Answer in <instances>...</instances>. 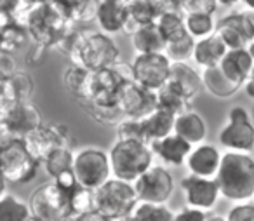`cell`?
<instances>
[{
  "label": "cell",
  "instance_id": "6da1fadb",
  "mask_svg": "<svg viewBox=\"0 0 254 221\" xmlns=\"http://www.w3.org/2000/svg\"><path fill=\"white\" fill-rule=\"evenodd\" d=\"M12 18L14 23L28 30L32 42L47 49L60 46L64 35L75 26L68 12L54 0L46 4H30L28 0H21Z\"/></svg>",
  "mask_w": 254,
  "mask_h": 221
},
{
  "label": "cell",
  "instance_id": "7a4b0ae2",
  "mask_svg": "<svg viewBox=\"0 0 254 221\" xmlns=\"http://www.w3.org/2000/svg\"><path fill=\"white\" fill-rule=\"evenodd\" d=\"M221 195L233 202H247L254 197V157L242 151H225L216 176Z\"/></svg>",
  "mask_w": 254,
  "mask_h": 221
},
{
  "label": "cell",
  "instance_id": "3957f363",
  "mask_svg": "<svg viewBox=\"0 0 254 221\" xmlns=\"http://www.w3.org/2000/svg\"><path fill=\"white\" fill-rule=\"evenodd\" d=\"M134 80L132 65L117 61L113 67L91 72L84 101V108L98 106V108H119L120 94L127 82Z\"/></svg>",
  "mask_w": 254,
  "mask_h": 221
},
{
  "label": "cell",
  "instance_id": "277c9868",
  "mask_svg": "<svg viewBox=\"0 0 254 221\" xmlns=\"http://www.w3.org/2000/svg\"><path fill=\"white\" fill-rule=\"evenodd\" d=\"M120 49L115 40L105 32H89L82 30L77 44L68 54L70 63L84 67L89 72L110 68L119 61Z\"/></svg>",
  "mask_w": 254,
  "mask_h": 221
},
{
  "label": "cell",
  "instance_id": "5b68a950",
  "mask_svg": "<svg viewBox=\"0 0 254 221\" xmlns=\"http://www.w3.org/2000/svg\"><path fill=\"white\" fill-rule=\"evenodd\" d=\"M113 178L134 183L153 165V150L148 143L141 141L117 140L108 150Z\"/></svg>",
  "mask_w": 254,
  "mask_h": 221
},
{
  "label": "cell",
  "instance_id": "8992f818",
  "mask_svg": "<svg viewBox=\"0 0 254 221\" xmlns=\"http://www.w3.org/2000/svg\"><path fill=\"white\" fill-rule=\"evenodd\" d=\"M139 204V197L132 183L112 178L94 190V206L110 220L131 216Z\"/></svg>",
  "mask_w": 254,
  "mask_h": 221
},
{
  "label": "cell",
  "instance_id": "52a82bcc",
  "mask_svg": "<svg viewBox=\"0 0 254 221\" xmlns=\"http://www.w3.org/2000/svg\"><path fill=\"white\" fill-rule=\"evenodd\" d=\"M40 162L30 153L25 140H2L0 147V167L5 181L23 185L37 176Z\"/></svg>",
  "mask_w": 254,
  "mask_h": 221
},
{
  "label": "cell",
  "instance_id": "ba28073f",
  "mask_svg": "<svg viewBox=\"0 0 254 221\" xmlns=\"http://www.w3.org/2000/svg\"><path fill=\"white\" fill-rule=\"evenodd\" d=\"M30 207L40 221H70L75 218L71 195L56 181L40 185L30 197Z\"/></svg>",
  "mask_w": 254,
  "mask_h": 221
},
{
  "label": "cell",
  "instance_id": "9c48e42d",
  "mask_svg": "<svg viewBox=\"0 0 254 221\" xmlns=\"http://www.w3.org/2000/svg\"><path fill=\"white\" fill-rule=\"evenodd\" d=\"M73 172L78 185L89 190H98L113 178L110 153L98 147H85L75 151Z\"/></svg>",
  "mask_w": 254,
  "mask_h": 221
},
{
  "label": "cell",
  "instance_id": "30bf717a",
  "mask_svg": "<svg viewBox=\"0 0 254 221\" xmlns=\"http://www.w3.org/2000/svg\"><path fill=\"white\" fill-rule=\"evenodd\" d=\"M218 141L226 151H254V122L246 106H232L228 120L218 134Z\"/></svg>",
  "mask_w": 254,
  "mask_h": 221
},
{
  "label": "cell",
  "instance_id": "8fae6325",
  "mask_svg": "<svg viewBox=\"0 0 254 221\" xmlns=\"http://www.w3.org/2000/svg\"><path fill=\"white\" fill-rule=\"evenodd\" d=\"M42 115L32 101H21L12 108L0 110L2 140H25L32 131L42 126Z\"/></svg>",
  "mask_w": 254,
  "mask_h": 221
},
{
  "label": "cell",
  "instance_id": "7c38bea8",
  "mask_svg": "<svg viewBox=\"0 0 254 221\" xmlns=\"http://www.w3.org/2000/svg\"><path fill=\"white\" fill-rule=\"evenodd\" d=\"M131 65L134 82L157 92L169 80L173 61L166 56V53H152L136 54V58L132 60Z\"/></svg>",
  "mask_w": 254,
  "mask_h": 221
},
{
  "label": "cell",
  "instance_id": "4fadbf2b",
  "mask_svg": "<svg viewBox=\"0 0 254 221\" xmlns=\"http://www.w3.org/2000/svg\"><path fill=\"white\" fill-rule=\"evenodd\" d=\"M139 202L166 204L174 192V178L167 167L152 165L145 174H141L134 183Z\"/></svg>",
  "mask_w": 254,
  "mask_h": 221
},
{
  "label": "cell",
  "instance_id": "5bb4252c",
  "mask_svg": "<svg viewBox=\"0 0 254 221\" xmlns=\"http://www.w3.org/2000/svg\"><path fill=\"white\" fill-rule=\"evenodd\" d=\"M30 153L42 164L46 157L60 147H68L70 131L64 124H42L25 138Z\"/></svg>",
  "mask_w": 254,
  "mask_h": 221
},
{
  "label": "cell",
  "instance_id": "9a60e30c",
  "mask_svg": "<svg viewBox=\"0 0 254 221\" xmlns=\"http://www.w3.org/2000/svg\"><path fill=\"white\" fill-rule=\"evenodd\" d=\"M119 108L124 117L129 119H146L159 108L157 92L138 82H127L120 94Z\"/></svg>",
  "mask_w": 254,
  "mask_h": 221
},
{
  "label": "cell",
  "instance_id": "2e32d148",
  "mask_svg": "<svg viewBox=\"0 0 254 221\" xmlns=\"http://www.w3.org/2000/svg\"><path fill=\"white\" fill-rule=\"evenodd\" d=\"M216 33L228 49H249L254 42V23L249 11L232 12L219 19Z\"/></svg>",
  "mask_w": 254,
  "mask_h": 221
},
{
  "label": "cell",
  "instance_id": "e0dca14e",
  "mask_svg": "<svg viewBox=\"0 0 254 221\" xmlns=\"http://www.w3.org/2000/svg\"><path fill=\"white\" fill-rule=\"evenodd\" d=\"M181 190H183L185 202L188 207L209 211L216 206L221 190L216 179L200 178V176L188 174L181 179Z\"/></svg>",
  "mask_w": 254,
  "mask_h": 221
},
{
  "label": "cell",
  "instance_id": "ac0fdd59",
  "mask_svg": "<svg viewBox=\"0 0 254 221\" xmlns=\"http://www.w3.org/2000/svg\"><path fill=\"white\" fill-rule=\"evenodd\" d=\"M223 153L212 143H200L193 147L191 153L187 158V167L190 174L200 178L216 179L218 171L221 167Z\"/></svg>",
  "mask_w": 254,
  "mask_h": 221
},
{
  "label": "cell",
  "instance_id": "d6986e66",
  "mask_svg": "<svg viewBox=\"0 0 254 221\" xmlns=\"http://www.w3.org/2000/svg\"><path fill=\"white\" fill-rule=\"evenodd\" d=\"M96 23L101 28V32L108 35L124 32L129 23L127 0H99Z\"/></svg>",
  "mask_w": 254,
  "mask_h": 221
},
{
  "label": "cell",
  "instance_id": "ffe728a7",
  "mask_svg": "<svg viewBox=\"0 0 254 221\" xmlns=\"http://www.w3.org/2000/svg\"><path fill=\"white\" fill-rule=\"evenodd\" d=\"M152 150L164 164L173 165V167H178L181 164H187L188 155L193 150V145L188 143L187 140H183L181 136H178L176 133L169 134V136L162 138V140L153 141Z\"/></svg>",
  "mask_w": 254,
  "mask_h": 221
},
{
  "label": "cell",
  "instance_id": "44dd1931",
  "mask_svg": "<svg viewBox=\"0 0 254 221\" xmlns=\"http://www.w3.org/2000/svg\"><path fill=\"white\" fill-rule=\"evenodd\" d=\"M219 68L232 82L246 85L251 72L254 70V58L249 49H230Z\"/></svg>",
  "mask_w": 254,
  "mask_h": 221
},
{
  "label": "cell",
  "instance_id": "7402d4cb",
  "mask_svg": "<svg viewBox=\"0 0 254 221\" xmlns=\"http://www.w3.org/2000/svg\"><path fill=\"white\" fill-rule=\"evenodd\" d=\"M167 84L176 87L178 91L183 96H187L190 101L193 98H197L200 89L204 87L202 74L195 70L193 67H190L188 63H173Z\"/></svg>",
  "mask_w": 254,
  "mask_h": 221
},
{
  "label": "cell",
  "instance_id": "603a6c76",
  "mask_svg": "<svg viewBox=\"0 0 254 221\" xmlns=\"http://www.w3.org/2000/svg\"><path fill=\"white\" fill-rule=\"evenodd\" d=\"M228 51L230 49L226 47V44L219 39L218 33H214V35H211V37L197 40V44H195L193 61L202 70H204V68L219 67Z\"/></svg>",
  "mask_w": 254,
  "mask_h": 221
},
{
  "label": "cell",
  "instance_id": "cb8c5ba5",
  "mask_svg": "<svg viewBox=\"0 0 254 221\" xmlns=\"http://www.w3.org/2000/svg\"><path fill=\"white\" fill-rule=\"evenodd\" d=\"M174 133L191 143L193 147L200 143H205V136H207V124H205L204 117L195 110H188V112L181 113L176 117V124H174Z\"/></svg>",
  "mask_w": 254,
  "mask_h": 221
},
{
  "label": "cell",
  "instance_id": "d4e9b609",
  "mask_svg": "<svg viewBox=\"0 0 254 221\" xmlns=\"http://www.w3.org/2000/svg\"><path fill=\"white\" fill-rule=\"evenodd\" d=\"M200 74H202V82H204L205 91L214 96V98L230 99L232 96H235L240 89H244V85L235 84V82L230 80V78L223 74L219 67L204 68Z\"/></svg>",
  "mask_w": 254,
  "mask_h": 221
},
{
  "label": "cell",
  "instance_id": "484cf974",
  "mask_svg": "<svg viewBox=\"0 0 254 221\" xmlns=\"http://www.w3.org/2000/svg\"><path fill=\"white\" fill-rule=\"evenodd\" d=\"M132 47L136 54H152V53H166L167 42L164 39L162 32L157 26V23L145 25L138 28L131 35Z\"/></svg>",
  "mask_w": 254,
  "mask_h": 221
},
{
  "label": "cell",
  "instance_id": "4316f807",
  "mask_svg": "<svg viewBox=\"0 0 254 221\" xmlns=\"http://www.w3.org/2000/svg\"><path fill=\"white\" fill-rule=\"evenodd\" d=\"M129 5V23L124 33H132L145 25H152L160 16V11L153 0H127Z\"/></svg>",
  "mask_w": 254,
  "mask_h": 221
},
{
  "label": "cell",
  "instance_id": "83f0119b",
  "mask_svg": "<svg viewBox=\"0 0 254 221\" xmlns=\"http://www.w3.org/2000/svg\"><path fill=\"white\" fill-rule=\"evenodd\" d=\"M145 124L146 136H148L150 145L157 140H162V138L169 136L174 133V124H176V115L164 108H157L153 113H150L146 119H143Z\"/></svg>",
  "mask_w": 254,
  "mask_h": 221
},
{
  "label": "cell",
  "instance_id": "f1b7e54d",
  "mask_svg": "<svg viewBox=\"0 0 254 221\" xmlns=\"http://www.w3.org/2000/svg\"><path fill=\"white\" fill-rule=\"evenodd\" d=\"M33 216L30 202L4 190L0 199V221H28Z\"/></svg>",
  "mask_w": 254,
  "mask_h": 221
},
{
  "label": "cell",
  "instance_id": "f546056e",
  "mask_svg": "<svg viewBox=\"0 0 254 221\" xmlns=\"http://www.w3.org/2000/svg\"><path fill=\"white\" fill-rule=\"evenodd\" d=\"M71 18L75 25H84V23L96 21L98 18L99 0H54Z\"/></svg>",
  "mask_w": 254,
  "mask_h": 221
},
{
  "label": "cell",
  "instance_id": "4dcf8cb0",
  "mask_svg": "<svg viewBox=\"0 0 254 221\" xmlns=\"http://www.w3.org/2000/svg\"><path fill=\"white\" fill-rule=\"evenodd\" d=\"M157 26L162 32L166 42H174L180 40L183 37L190 35L187 30V21H185V14L180 11H166L160 12V16L157 18Z\"/></svg>",
  "mask_w": 254,
  "mask_h": 221
},
{
  "label": "cell",
  "instance_id": "1f68e13d",
  "mask_svg": "<svg viewBox=\"0 0 254 221\" xmlns=\"http://www.w3.org/2000/svg\"><path fill=\"white\" fill-rule=\"evenodd\" d=\"M89 77H91V72L89 70H85L84 67L70 63L63 72V85L71 96H75L82 103L85 98V92H87Z\"/></svg>",
  "mask_w": 254,
  "mask_h": 221
},
{
  "label": "cell",
  "instance_id": "d6a6232c",
  "mask_svg": "<svg viewBox=\"0 0 254 221\" xmlns=\"http://www.w3.org/2000/svg\"><path fill=\"white\" fill-rule=\"evenodd\" d=\"M73 162H75V151L70 150V147H60L54 151H51L42 162L46 172L53 179L61 176L66 171H73Z\"/></svg>",
  "mask_w": 254,
  "mask_h": 221
},
{
  "label": "cell",
  "instance_id": "836d02e7",
  "mask_svg": "<svg viewBox=\"0 0 254 221\" xmlns=\"http://www.w3.org/2000/svg\"><path fill=\"white\" fill-rule=\"evenodd\" d=\"M28 40H32L28 30L25 26L18 25V23H11L9 26L2 28V40H0V51L5 54H12L14 56L19 49L28 44Z\"/></svg>",
  "mask_w": 254,
  "mask_h": 221
},
{
  "label": "cell",
  "instance_id": "e575fe53",
  "mask_svg": "<svg viewBox=\"0 0 254 221\" xmlns=\"http://www.w3.org/2000/svg\"><path fill=\"white\" fill-rule=\"evenodd\" d=\"M157 98H159V106L167 112L174 113V115H181V113L190 110V99L183 96L176 87L171 84H166L160 91H157Z\"/></svg>",
  "mask_w": 254,
  "mask_h": 221
},
{
  "label": "cell",
  "instance_id": "d590c367",
  "mask_svg": "<svg viewBox=\"0 0 254 221\" xmlns=\"http://www.w3.org/2000/svg\"><path fill=\"white\" fill-rule=\"evenodd\" d=\"M131 218L132 221H174V213L166 204L139 202Z\"/></svg>",
  "mask_w": 254,
  "mask_h": 221
},
{
  "label": "cell",
  "instance_id": "8d00e7d4",
  "mask_svg": "<svg viewBox=\"0 0 254 221\" xmlns=\"http://www.w3.org/2000/svg\"><path fill=\"white\" fill-rule=\"evenodd\" d=\"M187 30L195 40H202L205 37H211L216 33L218 23L214 21L212 14H187Z\"/></svg>",
  "mask_w": 254,
  "mask_h": 221
},
{
  "label": "cell",
  "instance_id": "74e56055",
  "mask_svg": "<svg viewBox=\"0 0 254 221\" xmlns=\"http://www.w3.org/2000/svg\"><path fill=\"white\" fill-rule=\"evenodd\" d=\"M117 140L141 141V143L150 145L143 119H129V117H124V119L117 124Z\"/></svg>",
  "mask_w": 254,
  "mask_h": 221
},
{
  "label": "cell",
  "instance_id": "f35d334b",
  "mask_svg": "<svg viewBox=\"0 0 254 221\" xmlns=\"http://www.w3.org/2000/svg\"><path fill=\"white\" fill-rule=\"evenodd\" d=\"M195 44H197V40L191 35H187L180 40L169 42L166 47V56L173 63H188V60H193Z\"/></svg>",
  "mask_w": 254,
  "mask_h": 221
},
{
  "label": "cell",
  "instance_id": "ab89813d",
  "mask_svg": "<svg viewBox=\"0 0 254 221\" xmlns=\"http://www.w3.org/2000/svg\"><path fill=\"white\" fill-rule=\"evenodd\" d=\"M70 195H71V207H73L75 216L96 209V206H94V190L84 188V186L78 185L77 188L70 193Z\"/></svg>",
  "mask_w": 254,
  "mask_h": 221
},
{
  "label": "cell",
  "instance_id": "60d3db41",
  "mask_svg": "<svg viewBox=\"0 0 254 221\" xmlns=\"http://www.w3.org/2000/svg\"><path fill=\"white\" fill-rule=\"evenodd\" d=\"M218 0H180V9L187 14H214Z\"/></svg>",
  "mask_w": 254,
  "mask_h": 221
},
{
  "label": "cell",
  "instance_id": "b9f144b4",
  "mask_svg": "<svg viewBox=\"0 0 254 221\" xmlns=\"http://www.w3.org/2000/svg\"><path fill=\"white\" fill-rule=\"evenodd\" d=\"M11 82H12V85H14L16 92H18L19 99H21V101H30L33 91H35V82H33L32 75H30L28 72L18 70L11 77Z\"/></svg>",
  "mask_w": 254,
  "mask_h": 221
},
{
  "label": "cell",
  "instance_id": "7bdbcfd3",
  "mask_svg": "<svg viewBox=\"0 0 254 221\" xmlns=\"http://www.w3.org/2000/svg\"><path fill=\"white\" fill-rule=\"evenodd\" d=\"M228 221H254V204L253 202H239L230 209Z\"/></svg>",
  "mask_w": 254,
  "mask_h": 221
},
{
  "label": "cell",
  "instance_id": "ee69618b",
  "mask_svg": "<svg viewBox=\"0 0 254 221\" xmlns=\"http://www.w3.org/2000/svg\"><path fill=\"white\" fill-rule=\"evenodd\" d=\"M207 211L195 209V207H185L180 213L174 214V221H207Z\"/></svg>",
  "mask_w": 254,
  "mask_h": 221
},
{
  "label": "cell",
  "instance_id": "f6af8a7d",
  "mask_svg": "<svg viewBox=\"0 0 254 221\" xmlns=\"http://www.w3.org/2000/svg\"><path fill=\"white\" fill-rule=\"evenodd\" d=\"M16 72H18V63H16L14 56L2 53V56H0V75H2V78H11Z\"/></svg>",
  "mask_w": 254,
  "mask_h": 221
},
{
  "label": "cell",
  "instance_id": "bcb514c9",
  "mask_svg": "<svg viewBox=\"0 0 254 221\" xmlns=\"http://www.w3.org/2000/svg\"><path fill=\"white\" fill-rule=\"evenodd\" d=\"M53 181H56L58 185H60L63 190H66L68 193H71V192H73V190L78 186V179H77V176H75V172H73V171L63 172V174L58 176V178H56V179H53Z\"/></svg>",
  "mask_w": 254,
  "mask_h": 221
},
{
  "label": "cell",
  "instance_id": "7dc6e473",
  "mask_svg": "<svg viewBox=\"0 0 254 221\" xmlns=\"http://www.w3.org/2000/svg\"><path fill=\"white\" fill-rule=\"evenodd\" d=\"M47 51V47L44 46H39V44L33 42L32 44V49H30L28 56H26V61H28V65H37L40 63V61L44 60V53Z\"/></svg>",
  "mask_w": 254,
  "mask_h": 221
},
{
  "label": "cell",
  "instance_id": "c3c4849f",
  "mask_svg": "<svg viewBox=\"0 0 254 221\" xmlns=\"http://www.w3.org/2000/svg\"><path fill=\"white\" fill-rule=\"evenodd\" d=\"M71 221H112L108 216H105L103 213H99L98 209H92L89 213H84V214H78L75 216Z\"/></svg>",
  "mask_w": 254,
  "mask_h": 221
},
{
  "label": "cell",
  "instance_id": "681fc988",
  "mask_svg": "<svg viewBox=\"0 0 254 221\" xmlns=\"http://www.w3.org/2000/svg\"><path fill=\"white\" fill-rule=\"evenodd\" d=\"M159 7L160 12H166V11H180V0H153Z\"/></svg>",
  "mask_w": 254,
  "mask_h": 221
},
{
  "label": "cell",
  "instance_id": "f907efd6",
  "mask_svg": "<svg viewBox=\"0 0 254 221\" xmlns=\"http://www.w3.org/2000/svg\"><path fill=\"white\" fill-rule=\"evenodd\" d=\"M244 91H246V94L249 96V98L254 99V70L251 72L249 78H247L246 85H244Z\"/></svg>",
  "mask_w": 254,
  "mask_h": 221
},
{
  "label": "cell",
  "instance_id": "816d5d0a",
  "mask_svg": "<svg viewBox=\"0 0 254 221\" xmlns=\"http://www.w3.org/2000/svg\"><path fill=\"white\" fill-rule=\"evenodd\" d=\"M240 2H244V0H218V4L223 5V7H233V5L240 4Z\"/></svg>",
  "mask_w": 254,
  "mask_h": 221
},
{
  "label": "cell",
  "instance_id": "f5cc1de1",
  "mask_svg": "<svg viewBox=\"0 0 254 221\" xmlns=\"http://www.w3.org/2000/svg\"><path fill=\"white\" fill-rule=\"evenodd\" d=\"M207 221H228V218L221 216V214H209Z\"/></svg>",
  "mask_w": 254,
  "mask_h": 221
},
{
  "label": "cell",
  "instance_id": "db71d44e",
  "mask_svg": "<svg viewBox=\"0 0 254 221\" xmlns=\"http://www.w3.org/2000/svg\"><path fill=\"white\" fill-rule=\"evenodd\" d=\"M244 4L249 11H254V0H244Z\"/></svg>",
  "mask_w": 254,
  "mask_h": 221
},
{
  "label": "cell",
  "instance_id": "11a10c76",
  "mask_svg": "<svg viewBox=\"0 0 254 221\" xmlns=\"http://www.w3.org/2000/svg\"><path fill=\"white\" fill-rule=\"evenodd\" d=\"M30 4H46V2H49V0H28Z\"/></svg>",
  "mask_w": 254,
  "mask_h": 221
},
{
  "label": "cell",
  "instance_id": "9f6ffc18",
  "mask_svg": "<svg viewBox=\"0 0 254 221\" xmlns=\"http://www.w3.org/2000/svg\"><path fill=\"white\" fill-rule=\"evenodd\" d=\"M112 221H132V218L126 216V218H117V220H112Z\"/></svg>",
  "mask_w": 254,
  "mask_h": 221
},
{
  "label": "cell",
  "instance_id": "6f0895ef",
  "mask_svg": "<svg viewBox=\"0 0 254 221\" xmlns=\"http://www.w3.org/2000/svg\"><path fill=\"white\" fill-rule=\"evenodd\" d=\"M249 53H251V54H253V58H254V42H253V44H251V47H249Z\"/></svg>",
  "mask_w": 254,
  "mask_h": 221
},
{
  "label": "cell",
  "instance_id": "680465c9",
  "mask_svg": "<svg viewBox=\"0 0 254 221\" xmlns=\"http://www.w3.org/2000/svg\"><path fill=\"white\" fill-rule=\"evenodd\" d=\"M28 221H40V220H39V218H37V216H32V218H30Z\"/></svg>",
  "mask_w": 254,
  "mask_h": 221
},
{
  "label": "cell",
  "instance_id": "91938a15",
  "mask_svg": "<svg viewBox=\"0 0 254 221\" xmlns=\"http://www.w3.org/2000/svg\"><path fill=\"white\" fill-rule=\"evenodd\" d=\"M249 16H251V19H253V23H254V11H249Z\"/></svg>",
  "mask_w": 254,
  "mask_h": 221
},
{
  "label": "cell",
  "instance_id": "94428289",
  "mask_svg": "<svg viewBox=\"0 0 254 221\" xmlns=\"http://www.w3.org/2000/svg\"><path fill=\"white\" fill-rule=\"evenodd\" d=\"M251 119H253V122H254V108H253V112H251Z\"/></svg>",
  "mask_w": 254,
  "mask_h": 221
},
{
  "label": "cell",
  "instance_id": "6125c7cd",
  "mask_svg": "<svg viewBox=\"0 0 254 221\" xmlns=\"http://www.w3.org/2000/svg\"><path fill=\"white\" fill-rule=\"evenodd\" d=\"M70 221H71V220H70Z\"/></svg>",
  "mask_w": 254,
  "mask_h": 221
}]
</instances>
